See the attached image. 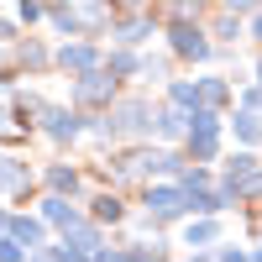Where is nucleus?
<instances>
[{
    "mask_svg": "<svg viewBox=\"0 0 262 262\" xmlns=\"http://www.w3.org/2000/svg\"><path fill=\"white\" fill-rule=\"evenodd\" d=\"M158 100H168V105H184V111H194V74H173L168 84H163V95Z\"/></svg>",
    "mask_w": 262,
    "mask_h": 262,
    "instance_id": "obj_30",
    "label": "nucleus"
},
{
    "mask_svg": "<svg viewBox=\"0 0 262 262\" xmlns=\"http://www.w3.org/2000/svg\"><path fill=\"white\" fill-rule=\"evenodd\" d=\"M6 53H11V69L27 74V79H48L53 74V42L48 37H27V32H21Z\"/></svg>",
    "mask_w": 262,
    "mask_h": 262,
    "instance_id": "obj_9",
    "label": "nucleus"
},
{
    "mask_svg": "<svg viewBox=\"0 0 262 262\" xmlns=\"http://www.w3.org/2000/svg\"><path fill=\"white\" fill-rule=\"evenodd\" d=\"M189 194V215H231L236 205L226 200V189L221 184H210V189H184Z\"/></svg>",
    "mask_w": 262,
    "mask_h": 262,
    "instance_id": "obj_25",
    "label": "nucleus"
},
{
    "mask_svg": "<svg viewBox=\"0 0 262 262\" xmlns=\"http://www.w3.org/2000/svg\"><path fill=\"white\" fill-rule=\"evenodd\" d=\"M215 262H252V247L247 242H226V236H221V242H215Z\"/></svg>",
    "mask_w": 262,
    "mask_h": 262,
    "instance_id": "obj_34",
    "label": "nucleus"
},
{
    "mask_svg": "<svg viewBox=\"0 0 262 262\" xmlns=\"http://www.w3.org/2000/svg\"><path fill=\"white\" fill-rule=\"evenodd\" d=\"M184 131H189V111H184V105L158 100V111H152V142L179 147V142H184Z\"/></svg>",
    "mask_w": 262,
    "mask_h": 262,
    "instance_id": "obj_15",
    "label": "nucleus"
},
{
    "mask_svg": "<svg viewBox=\"0 0 262 262\" xmlns=\"http://www.w3.org/2000/svg\"><path fill=\"white\" fill-rule=\"evenodd\" d=\"M152 6H158V0H152Z\"/></svg>",
    "mask_w": 262,
    "mask_h": 262,
    "instance_id": "obj_45",
    "label": "nucleus"
},
{
    "mask_svg": "<svg viewBox=\"0 0 262 262\" xmlns=\"http://www.w3.org/2000/svg\"><path fill=\"white\" fill-rule=\"evenodd\" d=\"M131 194H137V215H147L158 231L189 221V194H184L179 179H147L142 189H131Z\"/></svg>",
    "mask_w": 262,
    "mask_h": 262,
    "instance_id": "obj_1",
    "label": "nucleus"
},
{
    "mask_svg": "<svg viewBox=\"0 0 262 262\" xmlns=\"http://www.w3.org/2000/svg\"><path fill=\"white\" fill-rule=\"evenodd\" d=\"M179 252H173V242L158 231V236H131L126 242V262H173Z\"/></svg>",
    "mask_w": 262,
    "mask_h": 262,
    "instance_id": "obj_23",
    "label": "nucleus"
},
{
    "mask_svg": "<svg viewBox=\"0 0 262 262\" xmlns=\"http://www.w3.org/2000/svg\"><path fill=\"white\" fill-rule=\"evenodd\" d=\"M152 111H158V100L147 90H121L105 105V121H111L116 142H152Z\"/></svg>",
    "mask_w": 262,
    "mask_h": 262,
    "instance_id": "obj_2",
    "label": "nucleus"
},
{
    "mask_svg": "<svg viewBox=\"0 0 262 262\" xmlns=\"http://www.w3.org/2000/svg\"><path fill=\"white\" fill-rule=\"evenodd\" d=\"M42 16H48V6H42V0H16V27H42Z\"/></svg>",
    "mask_w": 262,
    "mask_h": 262,
    "instance_id": "obj_33",
    "label": "nucleus"
},
{
    "mask_svg": "<svg viewBox=\"0 0 262 262\" xmlns=\"http://www.w3.org/2000/svg\"><path fill=\"white\" fill-rule=\"evenodd\" d=\"M121 90H126V84H121V79H111L105 69H84V74H74V79H69V105L90 116V111H105V105H111Z\"/></svg>",
    "mask_w": 262,
    "mask_h": 262,
    "instance_id": "obj_5",
    "label": "nucleus"
},
{
    "mask_svg": "<svg viewBox=\"0 0 262 262\" xmlns=\"http://www.w3.org/2000/svg\"><path fill=\"white\" fill-rule=\"evenodd\" d=\"M42 27H53L58 37H84V27H79V11H74V0H53V6H48V16H42Z\"/></svg>",
    "mask_w": 262,
    "mask_h": 262,
    "instance_id": "obj_28",
    "label": "nucleus"
},
{
    "mask_svg": "<svg viewBox=\"0 0 262 262\" xmlns=\"http://www.w3.org/2000/svg\"><path fill=\"white\" fill-rule=\"evenodd\" d=\"M32 131H37L53 152H69L74 142H84V111H74L69 100H48V105L37 111Z\"/></svg>",
    "mask_w": 262,
    "mask_h": 262,
    "instance_id": "obj_4",
    "label": "nucleus"
},
{
    "mask_svg": "<svg viewBox=\"0 0 262 262\" xmlns=\"http://www.w3.org/2000/svg\"><path fill=\"white\" fill-rule=\"evenodd\" d=\"M32 210L42 215V226H48L53 236H63L69 226H79V221H84V205H79V200H63V194H42V189H37V205H32Z\"/></svg>",
    "mask_w": 262,
    "mask_h": 262,
    "instance_id": "obj_12",
    "label": "nucleus"
},
{
    "mask_svg": "<svg viewBox=\"0 0 262 262\" xmlns=\"http://www.w3.org/2000/svg\"><path fill=\"white\" fill-rule=\"evenodd\" d=\"M179 184H184V189H210V184H215V168H210V163H189V168L179 173Z\"/></svg>",
    "mask_w": 262,
    "mask_h": 262,
    "instance_id": "obj_32",
    "label": "nucleus"
},
{
    "mask_svg": "<svg viewBox=\"0 0 262 262\" xmlns=\"http://www.w3.org/2000/svg\"><path fill=\"white\" fill-rule=\"evenodd\" d=\"M247 42H257V48H262V11L247 16Z\"/></svg>",
    "mask_w": 262,
    "mask_h": 262,
    "instance_id": "obj_38",
    "label": "nucleus"
},
{
    "mask_svg": "<svg viewBox=\"0 0 262 262\" xmlns=\"http://www.w3.org/2000/svg\"><path fill=\"white\" fill-rule=\"evenodd\" d=\"M221 236H226V215H189V221H179V247L184 252L215 247Z\"/></svg>",
    "mask_w": 262,
    "mask_h": 262,
    "instance_id": "obj_14",
    "label": "nucleus"
},
{
    "mask_svg": "<svg viewBox=\"0 0 262 262\" xmlns=\"http://www.w3.org/2000/svg\"><path fill=\"white\" fill-rule=\"evenodd\" d=\"M252 84H262V48H257V58H252Z\"/></svg>",
    "mask_w": 262,
    "mask_h": 262,
    "instance_id": "obj_41",
    "label": "nucleus"
},
{
    "mask_svg": "<svg viewBox=\"0 0 262 262\" xmlns=\"http://www.w3.org/2000/svg\"><path fill=\"white\" fill-rule=\"evenodd\" d=\"M6 236H16V242L21 247H27V252H37L42 242H48V226H42V215L37 210H27V205H11V221H6Z\"/></svg>",
    "mask_w": 262,
    "mask_h": 262,
    "instance_id": "obj_16",
    "label": "nucleus"
},
{
    "mask_svg": "<svg viewBox=\"0 0 262 262\" xmlns=\"http://www.w3.org/2000/svg\"><path fill=\"white\" fill-rule=\"evenodd\" d=\"M32 194H37V168L21 158V152H0V200L27 205Z\"/></svg>",
    "mask_w": 262,
    "mask_h": 262,
    "instance_id": "obj_10",
    "label": "nucleus"
},
{
    "mask_svg": "<svg viewBox=\"0 0 262 262\" xmlns=\"http://www.w3.org/2000/svg\"><path fill=\"white\" fill-rule=\"evenodd\" d=\"M226 189V200L236 205V210H252V205H262V163L252 168V173H242V179H215Z\"/></svg>",
    "mask_w": 262,
    "mask_h": 262,
    "instance_id": "obj_19",
    "label": "nucleus"
},
{
    "mask_svg": "<svg viewBox=\"0 0 262 262\" xmlns=\"http://www.w3.org/2000/svg\"><path fill=\"white\" fill-rule=\"evenodd\" d=\"M152 11H158L163 21H205L215 6H210V0H158Z\"/></svg>",
    "mask_w": 262,
    "mask_h": 262,
    "instance_id": "obj_29",
    "label": "nucleus"
},
{
    "mask_svg": "<svg viewBox=\"0 0 262 262\" xmlns=\"http://www.w3.org/2000/svg\"><path fill=\"white\" fill-rule=\"evenodd\" d=\"M205 32H210V42H221V48H242V42H247V21L231 16V11H210Z\"/></svg>",
    "mask_w": 262,
    "mask_h": 262,
    "instance_id": "obj_21",
    "label": "nucleus"
},
{
    "mask_svg": "<svg viewBox=\"0 0 262 262\" xmlns=\"http://www.w3.org/2000/svg\"><path fill=\"white\" fill-rule=\"evenodd\" d=\"M6 221H11V205H0V236H6Z\"/></svg>",
    "mask_w": 262,
    "mask_h": 262,
    "instance_id": "obj_42",
    "label": "nucleus"
},
{
    "mask_svg": "<svg viewBox=\"0 0 262 262\" xmlns=\"http://www.w3.org/2000/svg\"><path fill=\"white\" fill-rule=\"evenodd\" d=\"M158 32H163V16L158 11H126V16H116L111 21V42H121V48H147V42H158Z\"/></svg>",
    "mask_w": 262,
    "mask_h": 262,
    "instance_id": "obj_8",
    "label": "nucleus"
},
{
    "mask_svg": "<svg viewBox=\"0 0 262 262\" xmlns=\"http://www.w3.org/2000/svg\"><path fill=\"white\" fill-rule=\"evenodd\" d=\"M0 262H27V247L16 236H0Z\"/></svg>",
    "mask_w": 262,
    "mask_h": 262,
    "instance_id": "obj_37",
    "label": "nucleus"
},
{
    "mask_svg": "<svg viewBox=\"0 0 262 262\" xmlns=\"http://www.w3.org/2000/svg\"><path fill=\"white\" fill-rule=\"evenodd\" d=\"M58 242H69V247H79V252H95V247H105V242H111V231H105L100 221H90V215H84L79 226H69V231L58 236Z\"/></svg>",
    "mask_w": 262,
    "mask_h": 262,
    "instance_id": "obj_26",
    "label": "nucleus"
},
{
    "mask_svg": "<svg viewBox=\"0 0 262 262\" xmlns=\"http://www.w3.org/2000/svg\"><path fill=\"white\" fill-rule=\"evenodd\" d=\"M111 6H116V16H126V11H147L152 0H111Z\"/></svg>",
    "mask_w": 262,
    "mask_h": 262,
    "instance_id": "obj_40",
    "label": "nucleus"
},
{
    "mask_svg": "<svg viewBox=\"0 0 262 262\" xmlns=\"http://www.w3.org/2000/svg\"><path fill=\"white\" fill-rule=\"evenodd\" d=\"M137 48H121V42H111V48L100 53V69L111 74V79H121V84H137Z\"/></svg>",
    "mask_w": 262,
    "mask_h": 262,
    "instance_id": "obj_24",
    "label": "nucleus"
},
{
    "mask_svg": "<svg viewBox=\"0 0 262 262\" xmlns=\"http://www.w3.org/2000/svg\"><path fill=\"white\" fill-rule=\"evenodd\" d=\"M90 262H126V242H105V247H95Z\"/></svg>",
    "mask_w": 262,
    "mask_h": 262,
    "instance_id": "obj_35",
    "label": "nucleus"
},
{
    "mask_svg": "<svg viewBox=\"0 0 262 262\" xmlns=\"http://www.w3.org/2000/svg\"><path fill=\"white\" fill-rule=\"evenodd\" d=\"M84 215L100 221L105 231H121L131 221V200H126L121 189H111V184H90V194H84Z\"/></svg>",
    "mask_w": 262,
    "mask_h": 262,
    "instance_id": "obj_7",
    "label": "nucleus"
},
{
    "mask_svg": "<svg viewBox=\"0 0 262 262\" xmlns=\"http://www.w3.org/2000/svg\"><path fill=\"white\" fill-rule=\"evenodd\" d=\"M100 53L105 42H90V37H63L53 48V74H84V69H100Z\"/></svg>",
    "mask_w": 262,
    "mask_h": 262,
    "instance_id": "obj_11",
    "label": "nucleus"
},
{
    "mask_svg": "<svg viewBox=\"0 0 262 262\" xmlns=\"http://www.w3.org/2000/svg\"><path fill=\"white\" fill-rule=\"evenodd\" d=\"M215 11H231V16H242V21H247V16L262 11V6H257V0H215Z\"/></svg>",
    "mask_w": 262,
    "mask_h": 262,
    "instance_id": "obj_36",
    "label": "nucleus"
},
{
    "mask_svg": "<svg viewBox=\"0 0 262 262\" xmlns=\"http://www.w3.org/2000/svg\"><path fill=\"white\" fill-rule=\"evenodd\" d=\"M173 69H179V63H173L163 48H147V53L137 58V84H152V90H163V84L173 79Z\"/></svg>",
    "mask_w": 262,
    "mask_h": 262,
    "instance_id": "obj_22",
    "label": "nucleus"
},
{
    "mask_svg": "<svg viewBox=\"0 0 262 262\" xmlns=\"http://www.w3.org/2000/svg\"><path fill=\"white\" fill-rule=\"evenodd\" d=\"M74 11H79V27L90 42H105L111 37V21H116V6L111 0H74Z\"/></svg>",
    "mask_w": 262,
    "mask_h": 262,
    "instance_id": "obj_17",
    "label": "nucleus"
},
{
    "mask_svg": "<svg viewBox=\"0 0 262 262\" xmlns=\"http://www.w3.org/2000/svg\"><path fill=\"white\" fill-rule=\"evenodd\" d=\"M42 6H53V0H42Z\"/></svg>",
    "mask_w": 262,
    "mask_h": 262,
    "instance_id": "obj_44",
    "label": "nucleus"
},
{
    "mask_svg": "<svg viewBox=\"0 0 262 262\" xmlns=\"http://www.w3.org/2000/svg\"><path fill=\"white\" fill-rule=\"evenodd\" d=\"M158 42H163V53H168L173 63H184V69H210L215 42H210V32H205V21H163Z\"/></svg>",
    "mask_w": 262,
    "mask_h": 262,
    "instance_id": "obj_3",
    "label": "nucleus"
},
{
    "mask_svg": "<svg viewBox=\"0 0 262 262\" xmlns=\"http://www.w3.org/2000/svg\"><path fill=\"white\" fill-rule=\"evenodd\" d=\"M37 252L48 257V262H90V252H79V247H69V242H58V236H48Z\"/></svg>",
    "mask_w": 262,
    "mask_h": 262,
    "instance_id": "obj_31",
    "label": "nucleus"
},
{
    "mask_svg": "<svg viewBox=\"0 0 262 262\" xmlns=\"http://www.w3.org/2000/svg\"><path fill=\"white\" fill-rule=\"evenodd\" d=\"M226 137L236 147H262V116L247 111V105H231L226 111Z\"/></svg>",
    "mask_w": 262,
    "mask_h": 262,
    "instance_id": "obj_18",
    "label": "nucleus"
},
{
    "mask_svg": "<svg viewBox=\"0 0 262 262\" xmlns=\"http://www.w3.org/2000/svg\"><path fill=\"white\" fill-rule=\"evenodd\" d=\"M262 158H257V147H231L221 152V163H215V179H242V173H252Z\"/></svg>",
    "mask_w": 262,
    "mask_h": 262,
    "instance_id": "obj_27",
    "label": "nucleus"
},
{
    "mask_svg": "<svg viewBox=\"0 0 262 262\" xmlns=\"http://www.w3.org/2000/svg\"><path fill=\"white\" fill-rule=\"evenodd\" d=\"M27 262H48V257H42V252H27Z\"/></svg>",
    "mask_w": 262,
    "mask_h": 262,
    "instance_id": "obj_43",
    "label": "nucleus"
},
{
    "mask_svg": "<svg viewBox=\"0 0 262 262\" xmlns=\"http://www.w3.org/2000/svg\"><path fill=\"white\" fill-rule=\"evenodd\" d=\"M194 105H205V111H231L236 105V84H231V74H194Z\"/></svg>",
    "mask_w": 262,
    "mask_h": 262,
    "instance_id": "obj_13",
    "label": "nucleus"
},
{
    "mask_svg": "<svg viewBox=\"0 0 262 262\" xmlns=\"http://www.w3.org/2000/svg\"><path fill=\"white\" fill-rule=\"evenodd\" d=\"M179 147H184L189 163H210V168H215V163H221V152H226V131H189Z\"/></svg>",
    "mask_w": 262,
    "mask_h": 262,
    "instance_id": "obj_20",
    "label": "nucleus"
},
{
    "mask_svg": "<svg viewBox=\"0 0 262 262\" xmlns=\"http://www.w3.org/2000/svg\"><path fill=\"white\" fill-rule=\"evenodd\" d=\"M16 79H21L16 69H0V100H11V90H16Z\"/></svg>",
    "mask_w": 262,
    "mask_h": 262,
    "instance_id": "obj_39",
    "label": "nucleus"
},
{
    "mask_svg": "<svg viewBox=\"0 0 262 262\" xmlns=\"http://www.w3.org/2000/svg\"><path fill=\"white\" fill-rule=\"evenodd\" d=\"M37 189L42 194H63V200H79L90 194V173H84V163H69V158H53L37 168Z\"/></svg>",
    "mask_w": 262,
    "mask_h": 262,
    "instance_id": "obj_6",
    "label": "nucleus"
}]
</instances>
